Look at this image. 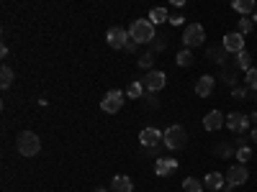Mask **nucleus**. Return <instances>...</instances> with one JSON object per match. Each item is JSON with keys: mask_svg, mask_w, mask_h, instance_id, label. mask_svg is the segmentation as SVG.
Instances as JSON below:
<instances>
[{"mask_svg": "<svg viewBox=\"0 0 257 192\" xmlns=\"http://www.w3.org/2000/svg\"><path fill=\"white\" fill-rule=\"evenodd\" d=\"M162 144L167 148H173V152H178V148H185L188 144V134L183 126H170L167 131H162Z\"/></svg>", "mask_w": 257, "mask_h": 192, "instance_id": "7ed1b4c3", "label": "nucleus"}, {"mask_svg": "<svg viewBox=\"0 0 257 192\" xmlns=\"http://www.w3.org/2000/svg\"><path fill=\"white\" fill-rule=\"evenodd\" d=\"M165 49H167V36H160L155 44H152V54L155 52H165Z\"/></svg>", "mask_w": 257, "mask_h": 192, "instance_id": "2f4dec72", "label": "nucleus"}, {"mask_svg": "<svg viewBox=\"0 0 257 192\" xmlns=\"http://www.w3.org/2000/svg\"><path fill=\"white\" fill-rule=\"evenodd\" d=\"M234 67H237L239 72H242V70L249 72V70H252V54H249L247 49H244L242 54H237V62H234Z\"/></svg>", "mask_w": 257, "mask_h": 192, "instance_id": "aec40b11", "label": "nucleus"}, {"mask_svg": "<svg viewBox=\"0 0 257 192\" xmlns=\"http://www.w3.org/2000/svg\"><path fill=\"white\" fill-rule=\"evenodd\" d=\"M16 148L21 156H36L39 148H41V141L34 131H21L18 138H16Z\"/></svg>", "mask_w": 257, "mask_h": 192, "instance_id": "f03ea898", "label": "nucleus"}, {"mask_svg": "<svg viewBox=\"0 0 257 192\" xmlns=\"http://www.w3.org/2000/svg\"><path fill=\"white\" fill-rule=\"evenodd\" d=\"M160 141H162V134L157 131V128H152V126H147L144 131L139 134V144H142L144 148H157Z\"/></svg>", "mask_w": 257, "mask_h": 192, "instance_id": "9b49d317", "label": "nucleus"}, {"mask_svg": "<svg viewBox=\"0 0 257 192\" xmlns=\"http://www.w3.org/2000/svg\"><path fill=\"white\" fill-rule=\"evenodd\" d=\"M95 192H111V190H103V187H98V190H95Z\"/></svg>", "mask_w": 257, "mask_h": 192, "instance_id": "4c0bfd02", "label": "nucleus"}, {"mask_svg": "<svg viewBox=\"0 0 257 192\" xmlns=\"http://www.w3.org/2000/svg\"><path fill=\"white\" fill-rule=\"evenodd\" d=\"M247 180H249V172H247L244 164H231L229 166V172H226V184L229 187H242Z\"/></svg>", "mask_w": 257, "mask_h": 192, "instance_id": "39448f33", "label": "nucleus"}, {"mask_svg": "<svg viewBox=\"0 0 257 192\" xmlns=\"http://www.w3.org/2000/svg\"><path fill=\"white\" fill-rule=\"evenodd\" d=\"M105 41H108V46H113V49H123L128 41H132V36H128V31L126 28H121V26H113L108 34H105Z\"/></svg>", "mask_w": 257, "mask_h": 192, "instance_id": "1a4fd4ad", "label": "nucleus"}, {"mask_svg": "<svg viewBox=\"0 0 257 192\" xmlns=\"http://www.w3.org/2000/svg\"><path fill=\"white\" fill-rule=\"evenodd\" d=\"M165 72L162 70H149L147 74H144V88H147V92H160L162 88H165Z\"/></svg>", "mask_w": 257, "mask_h": 192, "instance_id": "0eeeda50", "label": "nucleus"}, {"mask_svg": "<svg viewBox=\"0 0 257 192\" xmlns=\"http://www.w3.org/2000/svg\"><path fill=\"white\" fill-rule=\"evenodd\" d=\"M221 82L231 84V88H237V82H239V70H237V67H229V64H224V67H221Z\"/></svg>", "mask_w": 257, "mask_h": 192, "instance_id": "f3484780", "label": "nucleus"}, {"mask_svg": "<svg viewBox=\"0 0 257 192\" xmlns=\"http://www.w3.org/2000/svg\"><path fill=\"white\" fill-rule=\"evenodd\" d=\"M170 24H173V26H183L185 18H183V16H170Z\"/></svg>", "mask_w": 257, "mask_h": 192, "instance_id": "473e14b6", "label": "nucleus"}, {"mask_svg": "<svg viewBox=\"0 0 257 192\" xmlns=\"http://www.w3.org/2000/svg\"><path fill=\"white\" fill-rule=\"evenodd\" d=\"M252 24H257V10H254V16H252Z\"/></svg>", "mask_w": 257, "mask_h": 192, "instance_id": "e433bc0d", "label": "nucleus"}, {"mask_svg": "<svg viewBox=\"0 0 257 192\" xmlns=\"http://www.w3.org/2000/svg\"><path fill=\"white\" fill-rule=\"evenodd\" d=\"M249 138H252V141L257 144V128H254V131H252V136H249Z\"/></svg>", "mask_w": 257, "mask_h": 192, "instance_id": "f704fd0d", "label": "nucleus"}, {"mask_svg": "<svg viewBox=\"0 0 257 192\" xmlns=\"http://www.w3.org/2000/svg\"><path fill=\"white\" fill-rule=\"evenodd\" d=\"M249 120H252V123H257V110H254V113L249 116Z\"/></svg>", "mask_w": 257, "mask_h": 192, "instance_id": "c9c22d12", "label": "nucleus"}, {"mask_svg": "<svg viewBox=\"0 0 257 192\" xmlns=\"http://www.w3.org/2000/svg\"><path fill=\"white\" fill-rule=\"evenodd\" d=\"M244 82H247L249 90H257V70H254V67H252L249 72H244Z\"/></svg>", "mask_w": 257, "mask_h": 192, "instance_id": "cd10ccee", "label": "nucleus"}, {"mask_svg": "<svg viewBox=\"0 0 257 192\" xmlns=\"http://www.w3.org/2000/svg\"><path fill=\"white\" fill-rule=\"evenodd\" d=\"M206 41V31H203V26L201 24H188L185 26V31H183V44H185V49H196V46H201Z\"/></svg>", "mask_w": 257, "mask_h": 192, "instance_id": "20e7f679", "label": "nucleus"}, {"mask_svg": "<svg viewBox=\"0 0 257 192\" xmlns=\"http://www.w3.org/2000/svg\"><path fill=\"white\" fill-rule=\"evenodd\" d=\"M183 190H185V192H203V184H201V180H196V177H185V180H183Z\"/></svg>", "mask_w": 257, "mask_h": 192, "instance_id": "b1692460", "label": "nucleus"}, {"mask_svg": "<svg viewBox=\"0 0 257 192\" xmlns=\"http://www.w3.org/2000/svg\"><path fill=\"white\" fill-rule=\"evenodd\" d=\"M213 154H216V156H224V159H226V156H231V154H234V148H231V146H229L226 141H221V144H216V146H213Z\"/></svg>", "mask_w": 257, "mask_h": 192, "instance_id": "393cba45", "label": "nucleus"}, {"mask_svg": "<svg viewBox=\"0 0 257 192\" xmlns=\"http://www.w3.org/2000/svg\"><path fill=\"white\" fill-rule=\"evenodd\" d=\"M149 20H152V26H160V24H170L167 8H152V10H149Z\"/></svg>", "mask_w": 257, "mask_h": 192, "instance_id": "6ab92c4d", "label": "nucleus"}, {"mask_svg": "<svg viewBox=\"0 0 257 192\" xmlns=\"http://www.w3.org/2000/svg\"><path fill=\"white\" fill-rule=\"evenodd\" d=\"M237 159H239V164H247L252 159V148L249 146H239L237 148Z\"/></svg>", "mask_w": 257, "mask_h": 192, "instance_id": "bb28decb", "label": "nucleus"}, {"mask_svg": "<svg viewBox=\"0 0 257 192\" xmlns=\"http://www.w3.org/2000/svg\"><path fill=\"white\" fill-rule=\"evenodd\" d=\"M123 52H126V54H134V52H137V41H128V44L123 46Z\"/></svg>", "mask_w": 257, "mask_h": 192, "instance_id": "72a5a7b5", "label": "nucleus"}, {"mask_svg": "<svg viewBox=\"0 0 257 192\" xmlns=\"http://www.w3.org/2000/svg\"><path fill=\"white\" fill-rule=\"evenodd\" d=\"M221 126H226V116L221 110H208L203 118V128L206 131H219Z\"/></svg>", "mask_w": 257, "mask_h": 192, "instance_id": "f8f14e48", "label": "nucleus"}, {"mask_svg": "<svg viewBox=\"0 0 257 192\" xmlns=\"http://www.w3.org/2000/svg\"><path fill=\"white\" fill-rule=\"evenodd\" d=\"M152 62H155V54H152V52H147V54H142V56H139V62H137V64H139L142 70H149V67H152Z\"/></svg>", "mask_w": 257, "mask_h": 192, "instance_id": "c85d7f7f", "label": "nucleus"}, {"mask_svg": "<svg viewBox=\"0 0 257 192\" xmlns=\"http://www.w3.org/2000/svg\"><path fill=\"white\" fill-rule=\"evenodd\" d=\"M231 95L237 100H244L249 95V88H247V84H237V88H231Z\"/></svg>", "mask_w": 257, "mask_h": 192, "instance_id": "c756f323", "label": "nucleus"}, {"mask_svg": "<svg viewBox=\"0 0 257 192\" xmlns=\"http://www.w3.org/2000/svg\"><path fill=\"white\" fill-rule=\"evenodd\" d=\"M213 88H216V77L213 74H203L196 80V95H201V98H208L213 92Z\"/></svg>", "mask_w": 257, "mask_h": 192, "instance_id": "ddd939ff", "label": "nucleus"}, {"mask_svg": "<svg viewBox=\"0 0 257 192\" xmlns=\"http://www.w3.org/2000/svg\"><path fill=\"white\" fill-rule=\"evenodd\" d=\"M208 59L211 62H216V64H226V52H224V46H216V49H208Z\"/></svg>", "mask_w": 257, "mask_h": 192, "instance_id": "5701e85b", "label": "nucleus"}, {"mask_svg": "<svg viewBox=\"0 0 257 192\" xmlns=\"http://www.w3.org/2000/svg\"><path fill=\"white\" fill-rule=\"evenodd\" d=\"M178 169V162L173 159V156H165V159H157L155 162V172H157V177H170Z\"/></svg>", "mask_w": 257, "mask_h": 192, "instance_id": "4468645a", "label": "nucleus"}, {"mask_svg": "<svg viewBox=\"0 0 257 192\" xmlns=\"http://www.w3.org/2000/svg\"><path fill=\"white\" fill-rule=\"evenodd\" d=\"M121 105H123V92L121 90H108L100 102V108L103 113H118L121 110Z\"/></svg>", "mask_w": 257, "mask_h": 192, "instance_id": "6e6552de", "label": "nucleus"}, {"mask_svg": "<svg viewBox=\"0 0 257 192\" xmlns=\"http://www.w3.org/2000/svg\"><path fill=\"white\" fill-rule=\"evenodd\" d=\"M203 184H206L208 190H213V192H221V190L226 187V177H221L219 172H208L206 180H203Z\"/></svg>", "mask_w": 257, "mask_h": 192, "instance_id": "dca6fc26", "label": "nucleus"}, {"mask_svg": "<svg viewBox=\"0 0 257 192\" xmlns=\"http://www.w3.org/2000/svg\"><path fill=\"white\" fill-rule=\"evenodd\" d=\"M247 126H249V116H244L239 110H234V113L226 116V128H229V131H234V134L242 136L247 131Z\"/></svg>", "mask_w": 257, "mask_h": 192, "instance_id": "9d476101", "label": "nucleus"}, {"mask_svg": "<svg viewBox=\"0 0 257 192\" xmlns=\"http://www.w3.org/2000/svg\"><path fill=\"white\" fill-rule=\"evenodd\" d=\"M221 46H224V52H229V54H242V52H244V36H242L239 31H231V34H226V36L221 38Z\"/></svg>", "mask_w": 257, "mask_h": 192, "instance_id": "423d86ee", "label": "nucleus"}, {"mask_svg": "<svg viewBox=\"0 0 257 192\" xmlns=\"http://www.w3.org/2000/svg\"><path fill=\"white\" fill-rule=\"evenodd\" d=\"M231 190H234V187H229V184H226V187H224V192H231Z\"/></svg>", "mask_w": 257, "mask_h": 192, "instance_id": "58836bf2", "label": "nucleus"}, {"mask_svg": "<svg viewBox=\"0 0 257 192\" xmlns=\"http://www.w3.org/2000/svg\"><path fill=\"white\" fill-rule=\"evenodd\" d=\"M11 84H13V70L8 67V64H3V70H0V88L8 90Z\"/></svg>", "mask_w": 257, "mask_h": 192, "instance_id": "4be33fe9", "label": "nucleus"}, {"mask_svg": "<svg viewBox=\"0 0 257 192\" xmlns=\"http://www.w3.org/2000/svg\"><path fill=\"white\" fill-rule=\"evenodd\" d=\"M231 8L234 10H237L242 18L247 16V13H254L257 10V6H254V0H234V3H231Z\"/></svg>", "mask_w": 257, "mask_h": 192, "instance_id": "a211bd4d", "label": "nucleus"}, {"mask_svg": "<svg viewBox=\"0 0 257 192\" xmlns=\"http://www.w3.org/2000/svg\"><path fill=\"white\" fill-rule=\"evenodd\" d=\"M128 36L137 44H147V41H155V26L149 18H139V20H132L128 26Z\"/></svg>", "mask_w": 257, "mask_h": 192, "instance_id": "f257e3e1", "label": "nucleus"}, {"mask_svg": "<svg viewBox=\"0 0 257 192\" xmlns=\"http://www.w3.org/2000/svg\"><path fill=\"white\" fill-rule=\"evenodd\" d=\"M178 64H180V67H190V64H193V52L190 49L178 52Z\"/></svg>", "mask_w": 257, "mask_h": 192, "instance_id": "a878e982", "label": "nucleus"}, {"mask_svg": "<svg viewBox=\"0 0 257 192\" xmlns=\"http://www.w3.org/2000/svg\"><path fill=\"white\" fill-rule=\"evenodd\" d=\"M111 192H134V182L126 174H116L111 180Z\"/></svg>", "mask_w": 257, "mask_h": 192, "instance_id": "2eb2a0df", "label": "nucleus"}, {"mask_svg": "<svg viewBox=\"0 0 257 192\" xmlns=\"http://www.w3.org/2000/svg\"><path fill=\"white\" fill-rule=\"evenodd\" d=\"M144 92H147V88H144V82H142V80L132 82V84H128V90H126V95L132 98V100H139V98H142Z\"/></svg>", "mask_w": 257, "mask_h": 192, "instance_id": "412c9836", "label": "nucleus"}, {"mask_svg": "<svg viewBox=\"0 0 257 192\" xmlns=\"http://www.w3.org/2000/svg\"><path fill=\"white\" fill-rule=\"evenodd\" d=\"M252 26H254V24H252L249 18H239V34H242V36H244V34H249V31H252Z\"/></svg>", "mask_w": 257, "mask_h": 192, "instance_id": "7c9ffc66", "label": "nucleus"}]
</instances>
